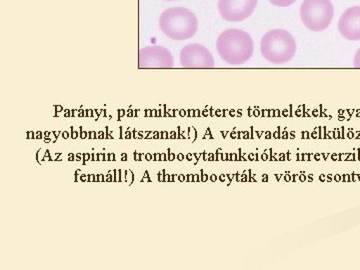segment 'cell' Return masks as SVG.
Here are the masks:
<instances>
[{
	"label": "cell",
	"instance_id": "1",
	"mask_svg": "<svg viewBox=\"0 0 360 270\" xmlns=\"http://www.w3.org/2000/svg\"><path fill=\"white\" fill-rule=\"evenodd\" d=\"M217 49L220 58L227 65H240L252 58L255 42L248 32L231 28L220 33Z\"/></svg>",
	"mask_w": 360,
	"mask_h": 270
},
{
	"label": "cell",
	"instance_id": "2",
	"mask_svg": "<svg viewBox=\"0 0 360 270\" xmlns=\"http://www.w3.org/2000/svg\"><path fill=\"white\" fill-rule=\"evenodd\" d=\"M158 25L165 37L176 41L191 39L198 30V20L195 14L184 7L165 9L160 14Z\"/></svg>",
	"mask_w": 360,
	"mask_h": 270
},
{
	"label": "cell",
	"instance_id": "3",
	"mask_svg": "<svg viewBox=\"0 0 360 270\" xmlns=\"http://www.w3.org/2000/svg\"><path fill=\"white\" fill-rule=\"evenodd\" d=\"M297 45L288 30H272L265 33L260 42L262 58L272 65H284L295 58Z\"/></svg>",
	"mask_w": 360,
	"mask_h": 270
},
{
	"label": "cell",
	"instance_id": "4",
	"mask_svg": "<svg viewBox=\"0 0 360 270\" xmlns=\"http://www.w3.org/2000/svg\"><path fill=\"white\" fill-rule=\"evenodd\" d=\"M335 16V7L330 0H303L300 18L303 25L312 32L328 30Z\"/></svg>",
	"mask_w": 360,
	"mask_h": 270
},
{
	"label": "cell",
	"instance_id": "5",
	"mask_svg": "<svg viewBox=\"0 0 360 270\" xmlns=\"http://www.w3.org/2000/svg\"><path fill=\"white\" fill-rule=\"evenodd\" d=\"M258 0H219L220 16L229 22H240L250 18L257 9Z\"/></svg>",
	"mask_w": 360,
	"mask_h": 270
},
{
	"label": "cell",
	"instance_id": "6",
	"mask_svg": "<svg viewBox=\"0 0 360 270\" xmlns=\"http://www.w3.org/2000/svg\"><path fill=\"white\" fill-rule=\"evenodd\" d=\"M179 60L184 68H213L215 65L212 52L200 44L184 46L180 51Z\"/></svg>",
	"mask_w": 360,
	"mask_h": 270
},
{
	"label": "cell",
	"instance_id": "7",
	"mask_svg": "<svg viewBox=\"0 0 360 270\" xmlns=\"http://www.w3.org/2000/svg\"><path fill=\"white\" fill-rule=\"evenodd\" d=\"M174 65V56L165 47L153 45L139 51V68H172Z\"/></svg>",
	"mask_w": 360,
	"mask_h": 270
},
{
	"label": "cell",
	"instance_id": "8",
	"mask_svg": "<svg viewBox=\"0 0 360 270\" xmlns=\"http://www.w3.org/2000/svg\"><path fill=\"white\" fill-rule=\"evenodd\" d=\"M338 30L349 41L360 40V6L350 7L341 15Z\"/></svg>",
	"mask_w": 360,
	"mask_h": 270
},
{
	"label": "cell",
	"instance_id": "9",
	"mask_svg": "<svg viewBox=\"0 0 360 270\" xmlns=\"http://www.w3.org/2000/svg\"><path fill=\"white\" fill-rule=\"evenodd\" d=\"M295 1L296 0H269L270 4L277 7H281V8L292 6Z\"/></svg>",
	"mask_w": 360,
	"mask_h": 270
},
{
	"label": "cell",
	"instance_id": "10",
	"mask_svg": "<svg viewBox=\"0 0 360 270\" xmlns=\"http://www.w3.org/2000/svg\"><path fill=\"white\" fill-rule=\"evenodd\" d=\"M354 66L355 68H360V49L355 53L354 59Z\"/></svg>",
	"mask_w": 360,
	"mask_h": 270
},
{
	"label": "cell",
	"instance_id": "11",
	"mask_svg": "<svg viewBox=\"0 0 360 270\" xmlns=\"http://www.w3.org/2000/svg\"><path fill=\"white\" fill-rule=\"evenodd\" d=\"M115 181L120 182L122 181V177H120V175H122V170L116 169L115 170Z\"/></svg>",
	"mask_w": 360,
	"mask_h": 270
},
{
	"label": "cell",
	"instance_id": "12",
	"mask_svg": "<svg viewBox=\"0 0 360 270\" xmlns=\"http://www.w3.org/2000/svg\"><path fill=\"white\" fill-rule=\"evenodd\" d=\"M87 181H89V182L96 181V175L89 174V176H87Z\"/></svg>",
	"mask_w": 360,
	"mask_h": 270
},
{
	"label": "cell",
	"instance_id": "13",
	"mask_svg": "<svg viewBox=\"0 0 360 270\" xmlns=\"http://www.w3.org/2000/svg\"><path fill=\"white\" fill-rule=\"evenodd\" d=\"M84 165H85V163H86V161H89V160H91V155H89V153H84Z\"/></svg>",
	"mask_w": 360,
	"mask_h": 270
},
{
	"label": "cell",
	"instance_id": "14",
	"mask_svg": "<svg viewBox=\"0 0 360 270\" xmlns=\"http://www.w3.org/2000/svg\"><path fill=\"white\" fill-rule=\"evenodd\" d=\"M71 137H72L73 139H77L78 137V132L75 131L73 127H71Z\"/></svg>",
	"mask_w": 360,
	"mask_h": 270
},
{
	"label": "cell",
	"instance_id": "15",
	"mask_svg": "<svg viewBox=\"0 0 360 270\" xmlns=\"http://www.w3.org/2000/svg\"><path fill=\"white\" fill-rule=\"evenodd\" d=\"M105 179H104L103 174L96 175V182H103Z\"/></svg>",
	"mask_w": 360,
	"mask_h": 270
},
{
	"label": "cell",
	"instance_id": "16",
	"mask_svg": "<svg viewBox=\"0 0 360 270\" xmlns=\"http://www.w3.org/2000/svg\"><path fill=\"white\" fill-rule=\"evenodd\" d=\"M142 181H149L151 182L150 177H149L148 172H146V174H144V177L142 179Z\"/></svg>",
	"mask_w": 360,
	"mask_h": 270
},
{
	"label": "cell",
	"instance_id": "17",
	"mask_svg": "<svg viewBox=\"0 0 360 270\" xmlns=\"http://www.w3.org/2000/svg\"><path fill=\"white\" fill-rule=\"evenodd\" d=\"M134 160L137 161H141V153H134Z\"/></svg>",
	"mask_w": 360,
	"mask_h": 270
},
{
	"label": "cell",
	"instance_id": "18",
	"mask_svg": "<svg viewBox=\"0 0 360 270\" xmlns=\"http://www.w3.org/2000/svg\"><path fill=\"white\" fill-rule=\"evenodd\" d=\"M105 181L111 182L115 181V177L111 176L110 172L108 174V176H106Z\"/></svg>",
	"mask_w": 360,
	"mask_h": 270
},
{
	"label": "cell",
	"instance_id": "19",
	"mask_svg": "<svg viewBox=\"0 0 360 270\" xmlns=\"http://www.w3.org/2000/svg\"><path fill=\"white\" fill-rule=\"evenodd\" d=\"M87 134L86 132L82 131V127H80V137H82V139H86Z\"/></svg>",
	"mask_w": 360,
	"mask_h": 270
},
{
	"label": "cell",
	"instance_id": "20",
	"mask_svg": "<svg viewBox=\"0 0 360 270\" xmlns=\"http://www.w3.org/2000/svg\"><path fill=\"white\" fill-rule=\"evenodd\" d=\"M89 139H96V132L90 131L89 132Z\"/></svg>",
	"mask_w": 360,
	"mask_h": 270
},
{
	"label": "cell",
	"instance_id": "21",
	"mask_svg": "<svg viewBox=\"0 0 360 270\" xmlns=\"http://www.w3.org/2000/svg\"><path fill=\"white\" fill-rule=\"evenodd\" d=\"M79 179L82 182L87 181V176L84 174L80 175Z\"/></svg>",
	"mask_w": 360,
	"mask_h": 270
},
{
	"label": "cell",
	"instance_id": "22",
	"mask_svg": "<svg viewBox=\"0 0 360 270\" xmlns=\"http://www.w3.org/2000/svg\"><path fill=\"white\" fill-rule=\"evenodd\" d=\"M91 160H94V161L98 160V153H97V155H96V153H92Z\"/></svg>",
	"mask_w": 360,
	"mask_h": 270
},
{
	"label": "cell",
	"instance_id": "23",
	"mask_svg": "<svg viewBox=\"0 0 360 270\" xmlns=\"http://www.w3.org/2000/svg\"><path fill=\"white\" fill-rule=\"evenodd\" d=\"M146 160H148V161H150L151 160H153V155H151V153H146Z\"/></svg>",
	"mask_w": 360,
	"mask_h": 270
},
{
	"label": "cell",
	"instance_id": "24",
	"mask_svg": "<svg viewBox=\"0 0 360 270\" xmlns=\"http://www.w3.org/2000/svg\"><path fill=\"white\" fill-rule=\"evenodd\" d=\"M104 158H105V155H104L103 153H98V160L99 161L104 160Z\"/></svg>",
	"mask_w": 360,
	"mask_h": 270
},
{
	"label": "cell",
	"instance_id": "25",
	"mask_svg": "<svg viewBox=\"0 0 360 270\" xmlns=\"http://www.w3.org/2000/svg\"><path fill=\"white\" fill-rule=\"evenodd\" d=\"M110 161H115V153H110Z\"/></svg>",
	"mask_w": 360,
	"mask_h": 270
},
{
	"label": "cell",
	"instance_id": "26",
	"mask_svg": "<svg viewBox=\"0 0 360 270\" xmlns=\"http://www.w3.org/2000/svg\"><path fill=\"white\" fill-rule=\"evenodd\" d=\"M28 139H35L34 134L33 132H27Z\"/></svg>",
	"mask_w": 360,
	"mask_h": 270
},
{
	"label": "cell",
	"instance_id": "27",
	"mask_svg": "<svg viewBox=\"0 0 360 270\" xmlns=\"http://www.w3.org/2000/svg\"><path fill=\"white\" fill-rule=\"evenodd\" d=\"M63 137L65 139H68V137H70V134H68V132H66V131L63 132Z\"/></svg>",
	"mask_w": 360,
	"mask_h": 270
},
{
	"label": "cell",
	"instance_id": "28",
	"mask_svg": "<svg viewBox=\"0 0 360 270\" xmlns=\"http://www.w3.org/2000/svg\"><path fill=\"white\" fill-rule=\"evenodd\" d=\"M68 160H70V161L75 160V155H73L72 153H70V155H68Z\"/></svg>",
	"mask_w": 360,
	"mask_h": 270
},
{
	"label": "cell",
	"instance_id": "29",
	"mask_svg": "<svg viewBox=\"0 0 360 270\" xmlns=\"http://www.w3.org/2000/svg\"><path fill=\"white\" fill-rule=\"evenodd\" d=\"M160 153H155V161H158V160H160Z\"/></svg>",
	"mask_w": 360,
	"mask_h": 270
},
{
	"label": "cell",
	"instance_id": "30",
	"mask_svg": "<svg viewBox=\"0 0 360 270\" xmlns=\"http://www.w3.org/2000/svg\"><path fill=\"white\" fill-rule=\"evenodd\" d=\"M125 137H127V139H131V134H130V132L127 131V135H125Z\"/></svg>",
	"mask_w": 360,
	"mask_h": 270
},
{
	"label": "cell",
	"instance_id": "31",
	"mask_svg": "<svg viewBox=\"0 0 360 270\" xmlns=\"http://www.w3.org/2000/svg\"><path fill=\"white\" fill-rule=\"evenodd\" d=\"M42 135L44 134H42L41 132H39V135H37V139H42V137H44Z\"/></svg>",
	"mask_w": 360,
	"mask_h": 270
},
{
	"label": "cell",
	"instance_id": "32",
	"mask_svg": "<svg viewBox=\"0 0 360 270\" xmlns=\"http://www.w3.org/2000/svg\"><path fill=\"white\" fill-rule=\"evenodd\" d=\"M77 160L80 161V160H82V155H80V153H78V155H77Z\"/></svg>",
	"mask_w": 360,
	"mask_h": 270
},
{
	"label": "cell",
	"instance_id": "33",
	"mask_svg": "<svg viewBox=\"0 0 360 270\" xmlns=\"http://www.w3.org/2000/svg\"><path fill=\"white\" fill-rule=\"evenodd\" d=\"M103 134H104L103 131L99 132V135H101V136H99V139H104Z\"/></svg>",
	"mask_w": 360,
	"mask_h": 270
},
{
	"label": "cell",
	"instance_id": "34",
	"mask_svg": "<svg viewBox=\"0 0 360 270\" xmlns=\"http://www.w3.org/2000/svg\"><path fill=\"white\" fill-rule=\"evenodd\" d=\"M45 137H49V135H51V132H44Z\"/></svg>",
	"mask_w": 360,
	"mask_h": 270
},
{
	"label": "cell",
	"instance_id": "35",
	"mask_svg": "<svg viewBox=\"0 0 360 270\" xmlns=\"http://www.w3.org/2000/svg\"><path fill=\"white\" fill-rule=\"evenodd\" d=\"M160 160H165V155H161Z\"/></svg>",
	"mask_w": 360,
	"mask_h": 270
},
{
	"label": "cell",
	"instance_id": "36",
	"mask_svg": "<svg viewBox=\"0 0 360 270\" xmlns=\"http://www.w3.org/2000/svg\"><path fill=\"white\" fill-rule=\"evenodd\" d=\"M127 160V155H122V161Z\"/></svg>",
	"mask_w": 360,
	"mask_h": 270
},
{
	"label": "cell",
	"instance_id": "37",
	"mask_svg": "<svg viewBox=\"0 0 360 270\" xmlns=\"http://www.w3.org/2000/svg\"><path fill=\"white\" fill-rule=\"evenodd\" d=\"M44 141L45 142H49L51 141V139H49V137H45Z\"/></svg>",
	"mask_w": 360,
	"mask_h": 270
},
{
	"label": "cell",
	"instance_id": "38",
	"mask_svg": "<svg viewBox=\"0 0 360 270\" xmlns=\"http://www.w3.org/2000/svg\"><path fill=\"white\" fill-rule=\"evenodd\" d=\"M163 1H175V0H163Z\"/></svg>",
	"mask_w": 360,
	"mask_h": 270
}]
</instances>
